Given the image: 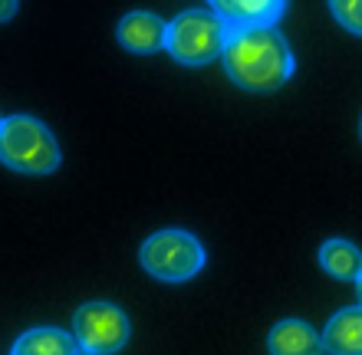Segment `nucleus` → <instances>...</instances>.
<instances>
[{
  "instance_id": "f257e3e1",
  "label": "nucleus",
  "mask_w": 362,
  "mask_h": 355,
  "mask_svg": "<svg viewBox=\"0 0 362 355\" xmlns=\"http://www.w3.org/2000/svg\"><path fill=\"white\" fill-rule=\"evenodd\" d=\"M224 73L244 92H276L293 76V49L274 27H230V37L221 49Z\"/></svg>"
},
{
  "instance_id": "f03ea898",
  "label": "nucleus",
  "mask_w": 362,
  "mask_h": 355,
  "mask_svg": "<svg viewBox=\"0 0 362 355\" xmlns=\"http://www.w3.org/2000/svg\"><path fill=\"white\" fill-rule=\"evenodd\" d=\"M0 162L20 174H53L63 162L57 135L33 116L0 119Z\"/></svg>"
},
{
  "instance_id": "7ed1b4c3",
  "label": "nucleus",
  "mask_w": 362,
  "mask_h": 355,
  "mask_svg": "<svg viewBox=\"0 0 362 355\" xmlns=\"http://www.w3.org/2000/svg\"><path fill=\"white\" fill-rule=\"evenodd\" d=\"M230 37V23L218 10H185L165 30V49L181 66H208L221 56Z\"/></svg>"
},
{
  "instance_id": "20e7f679",
  "label": "nucleus",
  "mask_w": 362,
  "mask_h": 355,
  "mask_svg": "<svg viewBox=\"0 0 362 355\" xmlns=\"http://www.w3.org/2000/svg\"><path fill=\"white\" fill-rule=\"evenodd\" d=\"M139 260H142L145 273L162 283H188L204 267V247L194 234L168 227V231H155L145 240Z\"/></svg>"
},
{
  "instance_id": "39448f33",
  "label": "nucleus",
  "mask_w": 362,
  "mask_h": 355,
  "mask_svg": "<svg viewBox=\"0 0 362 355\" xmlns=\"http://www.w3.org/2000/svg\"><path fill=\"white\" fill-rule=\"evenodd\" d=\"M73 336L79 342V352L109 355L119 352L129 342L132 326H129V316L115 303L93 299V303H83L73 313Z\"/></svg>"
},
{
  "instance_id": "423d86ee",
  "label": "nucleus",
  "mask_w": 362,
  "mask_h": 355,
  "mask_svg": "<svg viewBox=\"0 0 362 355\" xmlns=\"http://www.w3.org/2000/svg\"><path fill=\"white\" fill-rule=\"evenodd\" d=\"M165 30H168V23H165L158 13H152V10H132V13H125V17L119 20L115 40H119L122 49L145 56V53L165 49Z\"/></svg>"
},
{
  "instance_id": "0eeeda50",
  "label": "nucleus",
  "mask_w": 362,
  "mask_h": 355,
  "mask_svg": "<svg viewBox=\"0 0 362 355\" xmlns=\"http://www.w3.org/2000/svg\"><path fill=\"white\" fill-rule=\"evenodd\" d=\"M230 27H274L284 17L286 0H208Z\"/></svg>"
},
{
  "instance_id": "6e6552de",
  "label": "nucleus",
  "mask_w": 362,
  "mask_h": 355,
  "mask_svg": "<svg viewBox=\"0 0 362 355\" xmlns=\"http://www.w3.org/2000/svg\"><path fill=\"white\" fill-rule=\"evenodd\" d=\"M320 342H323V352L362 355V303L359 306L339 309V313L326 323Z\"/></svg>"
},
{
  "instance_id": "1a4fd4ad",
  "label": "nucleus",
  "mask_w": 362,
  "mask_h": 355,
  "mask_svg": "<svg viewBox=\"0 0 362 355\" xmlns=\"http://www.w3.org/2000/svg\"><path fill=\"white\" fill-rule=\"evenodd\" d=\"M267 349L274 355H313L323 349L320 336L303 319H280L267 336Z\"/></svg>"
},
{
  "instance_id": "9d476101",
  "label": "nucleus",
  "mask_w": 362,
  "mask_h": 355,
  "mask_svg": "<svg viewBox=\"0 0 362 355\" xmlns=\"http://www.w3.org/2000/svg\"><path fill=\"white\" fill-rule=\"evenodd\" d=\"M10 352L13 355H76L79 342L66 329L37 326V329H30V332H23V336L13 342Z\"/></svg>"
},
{
  "instance_id": "9b49d317",
  "label": "nucleus",
  "mask_w": 362,
  "mask_h": 355,
  "mask_svg": "<svg viewBox=\"0 0 362 355\" xmlns=\"http://www.w3.org/2000/svg\"><path fill=\"white\" fill-rule=\"evenodd\" d=\"M320 267L336 279H356L362 270V250L356 247L353 240L333 237L320 247Z\"/></svg>"
},
{
  "instance_id": "f8f14e48",
  "label": "nucleus",
  "mask_w": 362,
  "mask_h": 355,
  "mask_svg": "<svg viewBox=\"0 0 362 355\" xmlns=\"http://www.w3.org/2000/svg\"><path fill=\"white\" fill-rule=\"evenodd\" d=\"M336 23L356 37H362V0H329Z\"/></svg>"
},
{
  "instance_id": "ddd939ff",
  "label": "nucleus",
  "mask_w": 362,
  "mask_h": 355,
  "mask_svg": "<svg viewBox=\"0 0 362 355\" xmlns=\"http://www.w3.org/2000/svg\"><path fill=\"white\" fill-rule=\"evenodd\" d=\"M17 7H20V0H0V23H7V20H13Z\"/></svg>"
},
{
  "instance_id": "4468645a",
  "label": "nucleus",
  "mask_w": 362,
  "mask_h": 355,
  "mask_svg": "<svg viewBox=\"0 0 362 355\" xmlns=\"http://www.w3.org/2000/svg\"><path fill=\"white\" fill-rule=\"evenodd\" d=\"M356 289H359V303H362V270H359V277H356Z\"/></svg>"
},
{
  "instance_id": "2eb2a0df",
  "label": "nucleus",
  "mask_w": 362,
  "mask_h": 355,
  "mask_svg": "<svg viewBox=\"0 0 362 355\" xmlns=\"http://www.w3.org/2000/svg\"><path fill=\"white\" fill-rule=\"evenodd\" d=\"M359 135H362V119H359Z\"/></svg>"
},
{
  "instance_id": "dca6fc26",
  "label": "nucleus",
  "mask_w": 362,
  "mask_h": 355,
  "mask_svg": "<svg viewBox=\"0 0 362 355\" xmlns=\"http://www.w3.org/2000/svg\"><path fill=\"white\" fill-rule=\"evenodd\" d=\"M0 119H4V116H0Z\"/></svg>"
}]
</instances>
